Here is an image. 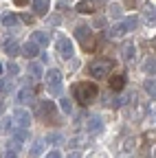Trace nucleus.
I'll use <instances>...</instances> for the list:
<instances>
[{"label": "nucleus", "mask_w": 156, "mask_h": 158, "mask_svg": "<svg viewBox=\"0 0 156 158\" xmlns=\"http://www.w3.org/2000/svg\"><path fill=\"white\" fill-rule=\"evenodd\" d=\"M73 97H75L77 103L90 106V103L97 101V97H99V88L92 81H77V84H73Z\"/></svg>", "instance_id": "1"}, {"label": "nucleus", "mask_w": 156, "mask_h": 158, "mask_svg": "<svg viewBox=\"0 0 156 158\" xmlns=\"http://www.w3.org/2000/svg\"><path fill=\"white\" fill-rule=\"evenodd\" d=\"M112 68H114V62L110 57H99L88 66V75L95 77V79H103V77H108L112 73Z\"/></svg>", "instance_id": "2"}, {"label": "nucleus", "mask_w": 156, "mask_h": 158, "mask_svg": "<svg viewBox=\"0 0 156 158\" xmlns=\"http://www.w3.org/2000/svg\"><path fill=\"white\" fill-rule=\"evenodd\" d=\"M42 79L46 81L51 94H60V90H62V73H60V70H57V68H51V70L44 73Z\"/></svg>", "instance_id": "3"}, {"label": "nucleus", "mask_w": 156, "mask_h": 158, "mask_svg": "<svg viewBox=\"0 0 156 158\" xmlns=\"http://www.w3.org/2000/svg\"><path fill=\"white\" fill-rule=\"evenodd\" d=\"M75 37L79 40V42H84V48L86 51H90L92 48V31H90V24H86V22H82V24H77L75 27Z\"/></svg>", "instance_id": "4"}, {"label": "nucleus", "mask_w": 156, "mask_h": 158, "mask_svg": "<svg viewBox=\"0 0 156 158\" xmlns=\"http://www.w3.org/2000/svg\"><path fill=\"white\" fill-rule=\"evenodd\" d=\"M57 51H60V55H62L64 59H73L75 46H73V42H70V37H66V35H60V37H57Z\"/></svg>", "instance_id": "5"}, {"label": "nucleus", "mask_w": 156, "mask_h": 158, "mask_svg": "<svg viewBox=\"0 0 156 158\" xmlns=\"http://www.w3.org/2000/svg\"><path fill=\"white\" fill-rule=\"evenodd\" d=\"M13 125L27 130V127L31 125V112H29V110H24V108L15 110V114H13Z\"/></svg>", "instance_id": "6"}, {"label": "nucleus", "mask_w": 156, "mask_h": 158, "mask_svg": "<svg viewBox=\"0 0 156 158\" xmlns=\"http://www.w3.org/2000/svg\"><path fill=\"white\" fill-rule=\"evenodd\" d=\"M86 127H88L90 134H101V132H103V118H101L99 114L90 116V118H88V123H86Z\"/></svg>", "instance_id": "7"}, {"label": "nucleus", "mask_w": 156, "mask_h": 158, "mask_svg": "<svg viewBox=\"0 0 156 158\" xmlns=\"http://www.w3.org/2000/svg\"><path fill=\"white\" fill-rule=\"evenodd\" d=\"M136 55H139V48H136V44H134V42H128V44L123 46V53H121L123 62H134Z\"/></svg>", "instance_id": "8"}, {"label": "nucleus", "mask_w": 156, "mask_h": 158, "mask_svg": "<svg viewBox=\"0 0 156 158\" xmlns=\"http://www.w3.org/2000/svg\"><path fill=\"white\" fill-rule=\"evenodd\" d=\"M31 7H33V13L35 15H46L51 2H48V0H31Z\"/></svg>", "instance_id": "9"}, {"label": "nucleus", "mask_w": 156, "mask_h": 158, "mask_svg": "<svg viewBox=\"0 0 156 158\" xmlns=\"http://www.w3.org/2000/svg\"><path fill=\"white\" fill-rule=\"evenodd\" d=\"M75 9L79 13H95L97 11V2L95 0H79V2L75 5Z\"/></svg>", "instance_id": "10"}, {"label": "nucleus", "mask_w": 156, "mask_h": 158, "mask_svg": "<svg viewBox=\"0 0 156 158\" xmlns=\"http://www.w3.org/2000/svg\"><path fill=\"white\" fill-rule=\"evenodd\" d=\"M31 42L40 48V46H48V33H44V31H33L31 33Z\"/></svg>", "instance_id": "11"}, {"label": "nucleus", "mask_w": 156, "mask_h": 158, "mask_svg": "<svg viewBox=\"0 0 156 158\" xmlns=\"http://www.w3.org/2000/svg\"><path fill=\"white\" fill-rule=\"evenodd\" d=\"M125 81H128V79H125V75H112L110 77V88L114 90V92H121L123 88H125Z\"/></svg>", "instance_id": "12"}, {"label": "nucleus", "mask_w": 156, "mask_h": 158, "mask_svg": "<svg viewBox=\"0 0 156 158\" xmlns=\"http://www.w3.org/2000/svg\"><path fill=\"white\" fill-rule=\"evenodd\" d=\"M134 147H136L134 138H125L123 145H121V158H132L134 156Z\"/></svg>", "instance_id": "13"}, {"label": "nucleus", "mask_w": 156, "mask_h": 158, "mask_svg": "<svg viewBox=\"0 0 156 158\" xmlns=\"http://www.w3.org/2000/svg\"><path fill=\"white\" fill-rule=\"evenodd\" d=\"M5 53H7L11 59L20 55V44H18V40H7V42H5Z\"/></svg>", "instance_id": "14"}, {"label": "nucleus", "mask_w": 156, "mask_h": 158, "mask_svg": "<svg viewBox=\"0 0 156 158\" xmlns=\"http://www.w3.org/2000/svg\"><path fill=\"white\" fill-rule=\"evenodd\" d=\"M44 143H46V145L57 147V145H62V143H64V134H62V132H51V134H46Z\"/></svg>", "instance_id": "15"}, {"label": "nucleus", "mask_w": 156, "mask_h": 158, "mask_svg": "<svg viewBox=\"0 0 156 158\" xmlns=\"http://www.w3.org/2000/svg\"><path fill=\"white\" fill-rule=\"evenodd\" d=\"M108 15H110L112 20L123 18V5H121V2H110V5H108Z\"/></svg>", "instance_id": "16"}, {"label": "nucleus", "mask_w": 156, "mask_h": 158, "mask_svg": "<svg viewBox=\"0 0 156 158\" xmlns=\"http://www.w3.org/2000/svg\"><path fill=\"white\" fill-rule=\"evenodd\" d=\"M33 99V90L27 86V88H20V92H18V97H15V101L20 103V106H24V103H29Z\"/></svg>", "instance_id": "17"}, {"label": "nucleus", "mask_w": 156, "mask_h": 158, "mask_svg": "<svg viewBox=\"0 0 156 158\" xmlns=\"http://www.w3.org/2000/svg\"><path fill=\"white\" fill-rule=\"evenodd\" d=\"M20 51H22V55H24V57H31V59L40 55V48H37V46L31 42V40H29V42H24V46H22Z\"/></svg>", "instance_id": "18"}, {"label": "nucleus", "mask_w": 156, "mask_h": 158, "mask_svg": "<svg viewBox=\"0 0 156 158\" xmlns=\"http://www.w3.org/2000/svg\"><path fill=\"white\" fill-rule=\"evenodd\" d=\"M40 114H42V118H44V121H46V118H51L53 114H55V103L53 101H42L40 103Z\"/></svg>", "instance_id": "19"}, {"label": "nucleus", "mask_w": 156, "mask_h": 158, "mask_svg": "<svg viewBox=\"0 0 156 158\" xmlns=\"http://www.w3.org/2000/svg\"><path fill=\"white\" fill-rule=\"evenodd\" d=\"M123 27H125V31L130 33V31H134L136 27H139V15H128V18H123V22H121Z\"/></svg>", "instance_id": "20"}, {"label": "nucleus", "mask_w": 156, "mask_h": 158, "mask_svg": "<svg viewBox=\"0 0 156 158\" xmlns=\"http://www.w3.org/2000/svg\"><path fill=\"white\" fill-rule=\"evenodd\" d=\"M0 22H2L5 27H18V24H20V18H18L15 13H7V15L0 18Z\"/></svg>", "instance_id": "21"}, {"label": "nucleus", "mask_w": 156, "mask_h": 158, "mask_svg": "<svg viewBox=\"0 0 156 158\" xmlns=\"http://www.w3.org/2000/svg\"><path fill=\"white\" fill-rule=\"evenodd\" d=\"M11 90H13V79L11 77H2V79H0V92L9 94Z\"/></svg>", "instance_id": "22"}, {"label": "nucleus", "mask_w": 156, "mask_h": 158, "mask_svg": "<svg viewBox=\"0 0 156 158\" xmlns=\"http://www.w3.org/2000/svg\"><path fill=\"white\" fill-rule=\"evenodd\" d=\"M27 70L31 73V77H33V79H42V77H44L42 66H40V64H35V62H33V64H29V68H27Z\"/></svg>", "instance_id": "23"}, {"label": "nucleus", "mask_w": 156, "mask_h": 158, "mask_svg": "<svg viewBox=\"0 0 156 158\" xmlns=\"http://www.w3.org/2000/svg\"><path fill=\"white\" fill-rule=\"evenodd\" d=\"M60 110L64 112V114H73V101L68 97H62L60 99Z\"/></svg>", "instance_id": "24"}, {"label": "nucleus", "mask_w": 156, "mask_h": 158, "mask_svg": "<svg viewBox=\"0 0 156 158\" xmlns=\"http://www.w3.org/2000/svg\"><path fill=\"white\" fill-rule=\"evenodd\" d=\"M125 33H128V31H125V27H123L121 22H116V24L110 29V37H123Z\"/></svg>", "instance_id": "25"}, {"label": "nucleus", "mask_w": 156, "mask_h": 158, "mask_svg": "<svg viewBox=\"0 0 156 158\" xmlns=\"http://www.w3.org/2000/svg\"><path fill=\"white\" fill-rule=\"evenodd\" d=\"M29 138V130H22V127H18L15 132H13V141L15 143H24Z\"/></svg>", "instance_id": "26"}, {"label": "nucleus", "mask_w": 156, "mask_h": 158, "mask_svg": "<svg viewBox=\"0 0 156 158\" xmlns=\"http://www.w3.org/2000/svg\"><path fill=\"white\" fill-rule=\"evenodd\" d=\"M143 70H145V75H147V77H154V57H147V59H145Z\"/></svg>", "instance_id": "27"}, {"label": "nucleus", "mask_w": 156, "mask_h": 158, "mask_svg": "<svg viewBox=\"0 0 156 158\" xmlns=\"http://www.w3.org/2000/svg\"><path fill=\"white\" fill-rule=\"evenodd\" d=\"M143 88H145V92L150 94V97H154V90H156V86H154V77H147L145 81H143Z\"/></svg>", "instance_id": "28"}, {"label": "nucleus", "mask_w": 156, "mask_h": 158, "mask_svg": "<svg viewBox=\"0 0 156 158\" xmlns=\"http://www.w3.org/2000/svg\"><path fill=\"white\" fill-rule=\"evenodd\" d=\"M42 152H44V141H35L31 145V156H40Z\"/></svg>", "instance_id": "29"}, {"label": "nucleus", "mask_w": 156, "mask_h": 158, "mask_svg": "<svg viewBox=\"0 0 156 158\" xmlns=\"http://www.w3.org/2000/svg\"><path fill=\"white\" fill-rule=\"evenodd\" d=\"M143 15H145V20H147V24L152 27V24H154V7L147 5V7L143 9Z\"/></svg>", "instance_id": "30"}, {"label": "nucleus", "mask_w": 156, "mask_h": 158, "mask_svg": "<svg viewBox=\"0 0 156 158\" xmlns=\"http://www.w3.org/2000/svg\"><path fill=\"white\" fill-rule=\"evenodd\" d=\"M130 99H132V97H130V92H128V94H119V97L114 99V108H121V106H125V103L130 101Z\"/></svg>", "instance_id": "31"}, {"label": "nucleus", "mask_w": 156, "mask_h": 158, "mask_svg": "<svg viewBox=\"0 0 156 158\" xmlns=\"http://www.w3.org/2000/svg\"><path fill=\"white\" fill-rule=\"evenodd\" d=\"M7 73H9L11 77H18V75H20V66H18L15 62H9V64H7Z\"/></svg>", "instance_id": "32"}, {"label": "nucleus", "mask_w": 156, "mask_h": 158, "mask_svg": "<svg viewBox=\"0 0 156 158\" xmlns=\"http://www.w3.org/2000/svg\"><path fill=\"white\" fill-rule=\"evenodd\" d=\"M13 127V121H11V118H5V121H2V132H9Z\"/></svg>", "instance_id": "33"}, {"label": "nucleus", "mask_w": 156, "mask_h": 158, "mask_svg": "<svg viewBox=\"0 0 156 158\" xmlns=\"http://www.w3.org/2000/svg\"><path fill=\"white\" fill-rule=\"evenodd\" d=\"M22 20V22H27V24H33V15H29V13H22V15H18Z\"/></svg>", "instance_id": "34"}, {"label": "nucleus", "mask_w": 156, "mask_h": 158, "mask_svg": "<svg viewBox=\"0 0 156 158\" xmlns=\"http://www.w3.org/2000/svg\"><path fill=\"white\" fill-rule=\"evenodd\" d=\"M44 158H62V154L57 152V149H53V152H48V154H46Z\"/></svg>", "instance_id": "35"}, {"label": "nucleus", "mask_w": 156, "mask_h": 158, "mask_svg": "<svg viewBox=\"0 0 156 158\" xmlns=\"http://www.w3.org/2000/svg\"><path fill=\"white\" fill-rule=\"evenodd\" d=\"M82 141H84V138H82V136H79V134H77V136H75V138H70V145H73V147H75V145H79V143H82Z\"/></svg>", "instance_id": "36"}, {"label": "nucleus", "mask_w": 156, "mask_h": 158, "mask_svg": "<svg viewBox=\"0 0 156 158\" xmlns=\"http://www.w3.org/2000/svg\"><path fill=\"white\" fill-rule=\"evenodd\" d=\"M95 27H97V29H103V27H106V20H103V18H97Z\"/></svg>", "instance_id": "37"}, {"label": "nucleus", "mask_w": 156, "mask_h": 158, "mask_svg": "<svg viewBox=\"0 0 156 158\" xmlns=\"http://www.w3.org/2000/svg\"><path fill=\"white\" fill-rule=\"evenodd\" d=\"M2 158H18V154H15V152H11V149H7V154H5Z\"/></svg>", "instance_id": "38"}, {"label": "nucleus", "mask_w": 156, "mask_h": 158, "mask_svg": "<svg viewBox=\"0 0 156 158\" xmlns=\"http://www.w3.org/2000/svg\"><path fill=\"white\" fill-rule=\"evenodd\" d=\"M68 158H82V154L79 152H73V154H68Z\"/></svg>", "instance_id": "39"}, {"label": "nucleus", "mask_w": 156, "mask_h": 158, "mask_svg": "<svg viewBox=\"0 0 156 158\" xmlns=\"http://www.w3.org/2000/svg\"><path fill=\"white\" fill-rule=\"evenodd\" d=\"M2 112H5V101L0 99V114H2Z\"/></svg>", "instance_id": "40"}, {"label": "nucleus", "mask_w": 156, "mask_h": 158, "mask_svg": "<svg viewBox=\"0 0 156 158\" xmlns=\"http://www.w3.org/2000/svg\"><path fill=\"white\" fill-rule=\"evenodd\" d=\"M24 2H27V0H15V5H18V7H20V5H24Z\"/></svg>", "instance_id": "41"}, {"label": "nucleus", "mask_w": 156, "mask_h": 158, "mask_svg": "<svg viewBox=\"0 0 156 158\" xmlns=\"http://www.w3.org/2000/svg\"><path fill=\"white\" fill-rule=\"evenodd\" d=\"M2 73H5V66H2V64H0V77H2Z\"/></svg>", "instance_id": "42"}]
</instances>
